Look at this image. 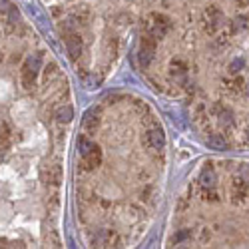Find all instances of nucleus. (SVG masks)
<instances>
[{"mask_svg":"<svg viewBox=\"0 0 249 249\" xmlns=\"http://www.w3.org/2000/svg\"><path fill=\"white\" fill-rule=\"evenodd\" d=\"M40 68H42V58H40V54H32L24 60L22 70H20V82H22L24 90H32L36 86Z\"/></svg>","mask_w":249,"mask_h":249,"instance_id":"1","label":"nucleus"},{"mask_svg":"<svg viewBox=\"0 0 249 249\" xmlns=\"http://www.w3.org/2000/svg\"><path fill=\"white\" fill-rule=\"evenodd\" d=\"M78 148H80L82 161H84V165L88 170H94V168H98V165L102 163V150H100L98 143H92L90 140L82 138L78 142Z\"/></svg>","mask_w":249,"mask_h":249,"instance_id":"2","label":"nucleus"},{"mask_svg":"<svg viewBox=\"0 0 249 249\" xmlns=\"http://www.w3.org/2000/svg\"><path fill=\"white\" fill-rule=\"evenodd\" d=\"M170 28H172V20L165 16V14H152V16H150L148 32H150V36H154L156 40H158V38L161 40L165 34L170 32Z\"/></svg>","mask_w":249,"mask_h":249,"instance_id":"3","label":"nucleus"},{"mask_svg":"<svg viewBox=\"0 0 249 249\" xmlns=\"http://www.w3.org/2000/svg\"><path fill=\"white\" fill-rule=\"evenodd\" d=\"M156 52V38L154 36H143L142 42H140V50H138V58H140V64L142 66H148Z\"/></svg>","mask_w":249,"mask_h":249,"instance_id":"4","label":"nucleus"},{"mask_svg":"<svg viewBox=\"0 0 249 249\" xmlns=\"http://www.w3.org/2000/svg\"><path fill=\"white\" fill-rule=\"evenodd\" d=\"M66 50H68V56L72 60H78L82 56V52H84V42H82L80 34H76V32L66 34Z\"/></svg>","mask_w":249,"mask_h":249,"instance_id":"5","label":"nucleus"},{"mask_svg":"<svg viewBox=\"0 0 249 249\" xmlns=\"http://www.w3.org/2000/svg\"><path fill=\"white\" fill-rule=\"evenodd\" d=\"M221 22H223V14H221V10L217 6H210L205 10V30L207 32L213 34L221 26Z\"/></svg>","mask_w":249,"mask_h":249,"instance_id":"6","label":"nucleus"},{"mask_svg":"<svg viewBox=\"0 0 249 249\" xmlns=\"http://www.w3.org/2000/svg\"><path fill=\"white\" fill-rule=\"evenodd\" d=\"M146 146L150 150H163L165 146V134L161 128H152L146 132Z\"/></svg>","mask_w":249,"mask_h":249,"instance_id":"7","label":"nucleus"},{"mask_svg":"<svg viewBox=\"0 0 249 249\" xmlns=\"http://www.w3.org/2000/svg\"><path fill=\"white\" fill-rule=\"evenodd\" d=\"M247 194H249V181H245L241 176L235 178L233 179V185H231V197H233V201L235 203L237 201H243L247 197Z\"/></svg>","mask_w":249,"mask_h":249,"instance_id":"8","label":"nucleus"},{"mask_svg":"<svg viewBox=\"0 0 249 249\" xmlns=\"http://www.w3.org/2000/svg\"><path fill=\"white\" fill-rule=\"evenodd\" d=\"M84 128H86V132H96L98 130V126H100V112L96 110V108H92V110H88L86 114H84Z\"/></svg>","mask_w":249,"mask_h":249,"instance_id":"9","label":"nucleus"},{"mask_svg":"<svg viewBox=\"0 0 249 249\" xmlns=\"http://www.w3.org/2000/svg\"><path fill=\"white\" fill-rule=\"evenodd\" d=\"M62 181V168H60V163L54 161L48 165V170H46V183L50 185H58Z\"/></svg>","mask_w":249,"mask_h":249,"instance_id":"10","label":"nucleus"},{"mask_svg":"<svg viewBox=\"0 0 249 249\" xmlns=\"http://www.w3.org/2000/svg\"><path fill=\"white\" fill-rule=\"evenodd\" d=\"M215 181H217L215 172L212 168H203V172L199 176V185L201 188H215Z\"/></svg>","mask_w":249,"mask_h":249,"instance_id":"11","label":"nucleus"},{"mask_svg":"<svg viewBox=\"0 0 249 249\" xmlns=\"http://www.w3.org/2000/svg\"><path fill=\"white\" fill-rule=\"evenodd\" d=\"M56 120L60 122V124H68L72 118H74V112H72V108L70 106H60L58 110H56Z\"/></svg>","mask_w":249,"mask_h":249,"instance_id":"12","label":"nucleus"},{"mask_svg":"<svg viewBox=\"0 0 249 249\" xmlns=\"http://www.w3.org/2000/svg\"><path fill=\"white\" fill-rule=\"evenodd\" d=\"M217 120L221 126H231L233 124V114L227 108H217Z\"/></svg>","mask_w":249,"mask_h":249,"instance_id":"13","label":"nucleus"},{"mask_svg":"<svg viewBox=\"0 0 249 249\" xmlns=\"http://www.w3.org/2000/svg\"><path fill=\"white\" fill-rule=\"evenodd\" d=\"M207 143H210L212 148H215V150H223L227 146V142L221 136H210V138H207Z\"/></svg>","mask_w":249,"mask_h":249,"instance_id":"14","label":"nucleus"},{"mask_svg":"<svg viewBox=\"0 0 249 249\" xmlns=\"http://www.w3.org/2000/svg\"><path fill=\"white\" fill-rule=\"evenodd\" d=\"M12 8H14V4L10 0H0V18H8Z\"/></svg>","mask_w":249,"mask_h":249,"instance_id":"15","label":"nucleus"},{"mask_svg":"<svg viewBox=\"0 0 249 249\" xmlns=\"http://www.w3.org/2000/svg\"><path fill=\"white\" fill-rule=\"evenodd\" d=\"M190 235H192V231H190V230H185V231H179V233H178V235L174 237V243H181V241H183L185 237H190Z\"/></svg>","mask_w":249,"mask_h":249,"instance_id":"16","label":"nucleus"},{"mask_svg":"<svg viewBox=\"0 0 249 249\" xmlns=\"http://www.w3.org/2000/svg\"><path fill=\"white\" fill-rule=\"evenodd\" d=\"M241 68H243V60H235L233 64H231V68H230V70H231V74H237Z\"/></svg>","mask_w":249,"mask_h":249,"instance_id":"17","label":"nucleus"},{"mask_svg":"<svg viewBox=\"0 0 249 249\" xmlns=\"http://www.w3.org/2000/svg\"><path fill=\"white\" fill-rule=\"evenodd\" d=\"M239 176H241L245 181H249V163H247V165H243V170H241V174H239Z\"/></svg>","mask_w":249,"mask_h":249,"instance_id":"18","label":"nucleus"},{"mask_svg":"<svg viewBox=\"0 0 249 249\" xmlns=\"http://www.w3.org/2000/svg\"><path fill=\"white\" fill-rule=\"evenodd\" d=\"M237 6H249V0H235Z\"/></svg>","mask_w":249,"mask_h":249,"instance_id":"19","label":"nucleus"},{"mask_svg":"<svg viewBox=\"0 0 249 249\" xmlns=\"http://www.w3.org/2000/svg\"><path fill=\"white\" fill-rule=\"evenodd\" d=\"M247 134H249V132H247ZM247 140H249V136H247Z\"/></svg>","mask_w":249,"mask_h":249,"instance_id":"20","label":"nucleus"}]
</instances>
